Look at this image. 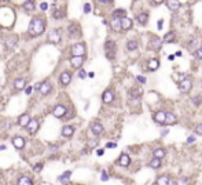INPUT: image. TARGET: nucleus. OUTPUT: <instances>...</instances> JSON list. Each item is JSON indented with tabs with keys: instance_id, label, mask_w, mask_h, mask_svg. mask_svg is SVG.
Returning <instances> with one entry per match:
<instances>
[{
	"instance_id": "nucleus-1",
	"label": "nucleus",
	"mask_w": 202,
	"mask_h": 185,
	"mask_svg": "<svg viewBox=\"0 0 202 185\" xmlns=\"http://www.w3.org/2000/svg\"><path fill=\"white\" fill-rule=\"evenodd\" d=\"M46 29V24L43 21L42 18H33L29 24V33H30L32 36H39V35H42L43 32Z\"/></svg>"
},
{
	"instance_id": "nucleus-2",
	"label": "nucleus",
	"mask_w": 202,
	"mask_h": 185,
	"mask_svg": "<svg viewBox=\"0 0 202 185\" xmlns=\"http://www.w3.org/2000/svg\"><path fill=\"white\" fill-rule=\"evenodd\" d=\"M104 50H106V55L109 59H114L116 57V43L113 40H107L104 44Z\"/></svg>"
},
{
	"instance_id": "nucleus-3",
	"label": "nucleus",
	"mask_w": 202,
	"mask_h": 185,
	"mask_svg": "<svg viewBox=\"0 0 202 185\" xmlns=\"http://www.w3.org/2000/svg\"><path fill=\"white\" fill-rule=\"evenodd\" d=\"M192 87V82L188 77H184L183 80H180V83H179V90L181 93H188V91L191 90Z\"/></svg>"
},
{
	"instance_id": "nucleus-4",
	"label": "nucleus",
	"mask_w": 202,
	"mask_h": 185,
	"mask_svg": "<svg viewBox=\"0 0 202 185\" xmlns=\"http://www.w3.org/2000/svg\"><path fill=\"white\" fill-rule=\"evenodd\" d=\"M47 40L50 43H54V44H57V43L61 42V32L57 31V29H54L48 33V36H47Z\"/></svg>"
},
{
	"instance_id": "nucleus-5",
	"label": "nucleus",
	"mask_w": 202,
	"mask_h": 185,
	"mask_svg": "<svg viewBox=\"0 0 202 185\" xmlns=\"http://www.w3.org/2000/svg\"><path fill=\"white\" fill-rule=\"evenodd\" d=\"M161 46H162V42H161L160 37H151L150 42H149V48H151V50H154V51H157V50H160Z\"/></svg>"
},
{
	"instance_id": "nucleus-6",
	"label": "nucleus",
	"mask_w": 202,
	"mask_h": 185,
	"mask_svg": "<svg viewBox=\"0 0 202 185\" xmlns=\"http://www.w3.org/2000/svg\"><path fill=\"white\" fill-rule=\"evenodd\" d=\"M84 62V57L83 55H73L72 59H70V64H72L73 68H81V65Z\"/></svg>"
},
{
	"instance_id": "nucleus-7",
	"label": "nucleus",
	"mask_w": 202,
	"mask_h": 185,
	"mask_svg": "<svg viewBox=\"0 0 202 185\" xmlns=\"http://www.w3.org/2000/svg\"><path fill=\"white\" fill-rule=\"evenodd\" d=\"M52 90V86L50 82H43L42 84L39 86V91L42 93L43 95H47V94H50Z\"/></svg>"
},
{
	"instance_id": "nucleus-8",
	"label": "nucleus",
	"mask_w": 202,
	"mask_h": 185,
	"mask_svg": "<svg viewBox=\"0 0 202 185\" xmlns=\"http://www.w3.org/2000/svg\"><path fill=\"white\" fill-rule=\"evenodd\" d=\"M72 54L73 55H84L85 54V47L81 43H77L72 47Z\"/></svg>"
},
{
	"instance_id": "nucleus-9",
	"label": "nucleus",
	"mask_w": 202,
	"mask_h": 185,
	"mask_svg": "<svg viewBox=\"0 0 202 185\" xmlns=\"http://www.w3.org/2000/svg\"><path fill=\"white\" fill-rule=\"evenodd\" d=\"M66 108L63 105H57L55 108H54V111H52V113H54V116L57 117H63L65 115H66Z\"/></svg>"
},
{
	"instance_id": "nucleus-10",
	"label": "nucleus",
	"mask_w": 202,
	"mask_h": 185,
	"mask_svg": "<svg viewBox=\"0 0 202 185\" xmlns=\"http://www.w3.org/2000/svg\"><path fill=\"white\" fill-rule=\"evenodd\" d=\"M132 20L128 18V17H122L121 18V29H124V31H129L131 28H132Z\"/></svg>"
},
{
	"instance_id": "nucleus-11",
	"label": "nucleus",
	"mask_w": 202,
	"mask_h": 185,
	"mask_svg": "<svg viewBox=\"0 0 202 185\" xmlns=\"http://www.w3.org/2000/svg\"><path fill=\"white\" fill-rule=\"evenodd\" d=\"M177 122V117L175 113H172V112H166L165 113V123L164 124H175V123Z\"/></svg>"
},
{
	"instance_id": "nucleus-12",
	"label": "nucleus",
	"mask_w": 202,
	"mask_h": 185,
	"mask_svg": "<svg viewBox=\"0 0 202 185\" xmlns=\"http://www.w3.org/2000/svg\"><path fill=\"white\" fill-rule=\"evenodd\" d=\"M12 145H14L17 149H22L25 147V140L22 137H19V135H17V137L12 138Z\"/></svg>"
},
{
	"instance_id": "nucleus-13",
	"label": "nucleus",
	"mask_w": 202,
	"mask_h": 185,
	"mask_svg": "<svg viewBox=\"0 0 202 185\" xmlns=\"http://www.w3.org/2000/svg\"><path fill=\"white\" fill-rule=\"evenodd\" d=\"M110 27L113 29L114 32H120L121 31V18H117V17H114L111 22H110Z\"/></svg>"
},
{
	"instance_id": "nucleus-14",
	"label": "nucleus",
	"mask_w": 202,
	"mask_h": 185,
	"mask_svg": "<svg viewBox=\"0 0 202 185\" xmlns=\"http://www.w3.org/2000/svg\"><path fill=\"white\" fill-rule=\"evenodd\" d=\"M91 130H92V133L95 134V135H100L102 133H103V126L100 124V123L95 122L91 124Z\"/></svg>"
},
{
	"instance_id": "nucleus-15",
	"label": "nucleus",
	"mask_w": 202,
	"mask_h": 185,
	"mask_svg": "<svg viewBox=\"0 0 202 185\" xmlns=\"http://www.w3.org/2000/svg\"><path fill=\"white\" fill-rule=\"evenodd\" d=\"M26 127H28V130H29L30 134H35L39 130V122L37 120H29V123L26 124Z\"/></svg>"
},
{
	"instance_id": "nucleus-16",
	"label": "nucleus",
	"mask_w": 202,
	"mask_h": 185,
	"mask_svg": "<svg viewBox=\"0 0 202 185\" xmlns=\"http://www.w3.org/2000/svg\"><path fill=\"white\" fill-rule=\"evenodd\" d=\"M102 100H103L104 104H110L111 101L114 100V94L111 90H106L103 93V95H102Z\"/></svg>"
},
{
	"instance_id": "nucleus-17",
	"label": "nucleus",
	"mask_w": 202,
	"mask_h": 185,
	"mask_svg": "<svg viewBox=\"0 0 202 185\" xmlns=\"http://www.w3.org/2000/svg\"><path fill=\"white\" fill-rule=\"evenodd\" d=\"M165 113H166L165 111H158L156 115H154V120H156L158 124H164V123H165Z\"/></svg>"
},
{
	"instance_id": "nucleus-18",
	"label": "nucleus",
	"mask_w": 202,
	"mask_h": 185,
	"mask_svg": "<svg viewBox=\"0 0 202 185\" xmlns=\"http://www.w3.org/2000/svg\"><path fill=\"white\" fill-rule=\"evenodd\" d=\"M129 163H131V158L128 156V155H121L120 156V159H118V164L120 166H122V167H128L129 166Z\"/></svg>"
},
{
	"instance_id": "nucleus-19",
	"label": "nucleus",
	"mask_w": 202,
	"mask_h": 185,
	"mask_svg": "<svg viewBox=\"0 0 202 185\" xmlns=\"http://www.w3.org/2000/svg\"><path fill=\"white\" fill-rule=\"evenodd\" d=\"M59 79H61V83H62L63 86H67L70 83V80H72V73H70V72H63Z\"/></svg>"
},
{
	"instance_id": "nucleus-20",
	"label": "nucleus",
	"mask_w": 202,
	"mask_h": 185,
	"mask_svg": "<svg viewBox=\"0 0 202 185\" xmlns=\"http://www.w3.org/2000/svg\"><path fill=\"white\" fill-rule=\"evenodd\" d=\"M26 86V80L24 77H18V79L14 82V87H15V90H24Z\"/></svg>"
},
{
	"instance_id": "nucleus-21",
	"label": "nucleus",
	"mask_w": 202,
	"mask_h": 185,
	"mask_svg": "<svg viewBox=\"0 0 202 185\" xmlns=\"http://www.w3.org/2000/svg\"><path fill=\"white\" fill-rule=\"evenodd\" d=\"M168 7H169V10H172V11H177L180 8V1H179V0H169V1H168Z\"/></svg>"
},
{
	"instance_id": "nucleus-22",
	"label": "nucleus",
	"mask_w": 202,
	"mask_h": 185,
	"mask_svg": "<svg viewBox=\"0 0 202 185\" xmlns=\"http://www.w3.org/2000/svg\"><path fill=\"white\" fill-rule=\"evenodd\" d=\"M149 166H150L151 169H154V170L160 169V167H161V159H160V158H156V156H154V158L150 160Z\"/></svg>"
},
{
	"instance_id": "nucleus-23",
	"label": "nucleus",
	"mask_w": 202,
	"mask_h": 185,
	"mask_svg": "<svg viewBox=\"0 0 202 185\" xmlns=\"http://www.w3.org/2000/svg\"><path fill=\"white\" fill-rule=\"evenodd\" d=\"M136 20L139 21V24L146 25V24H147V20H149V14H147V13H140V14H138Z\"/></svg>"
},
{
	"instance_id": "nucleus-24",
	"label": "nucleus",
	"mask_w": 202,
	"mask_h": 185,
	"mask_svg": "<svg viewBox=\"0 0 202 185\" xmlns=\"http://www.w3.org/2000/svg\"><path fill=\"white\" fill-rule=\"evenodd\" d=\"M175 39H176V32L172 31V32H168L165 36H164V42L165 43H172Z\"/></svg>"
},
{
	"instance_id": "nucleus-25",
	"label": "nucleus",
	"mask_w": 202,
	"mask_h": 185,
	"mask_svg": "<svg viewBox=\"0 0 202 185\" xmlns=\"http://www.w3.org/2000/svg\"><path fill=\"white\" fill-rule=\"evenodd\" d=\"M158 68H160V61L157 58H151L149 61V69L150 71H157Z\"/></svg>"
},
{
	"instance_id": "nucleus-26",
	"label": "nucleus",
	"mask_w": 202,
	"mask_h": 185,
	"mask_svg": "<svg viewBox=\"0 0 202 185\" xmlns=\"http://www.w3.org/2000/svg\"><path fill=\"white\" fill-rule=\"evenodd\" d=\"M29 120H30L29 115H28V113H24V115H21V116H19V120H18V123H19V126L26 127V124L29 123Z\"/></svg>"
},
{
	"instance_id": "nucleus-27",
	"label": "nucleus",
	"mask_w": 202,
	"mask_h": 185,
	"mask_svg": "<svg viewBox=\"0 0 202 185\" xmlns=\"http://www.w3.org/2000/svg\"><path fill=\"white\" fill-rule=\"evenodd\" d=\"M73 133H74V128L72 126H65L62 128V135L63 137H72Z\"/></svg>"
},
{
	"instance_id": "nucleus-28",
	"label": "nucleus",
	"mask_w": 202,
	"mask_h": 185,
	"mask_svg": "<svg viewBox=\"0 0 202 185\" xmlns=\"http://www.w3.org/2000/svg\"><path fill=\"white\" fill-rule=\"evenodd\" d=\"M138 46H139V43L136 42V40H128L127 42V50L128 51H135L138 48Z\"/></svg>"
},
{
	"instance_id": "nucleus-29",
	"label": "nucleus",
	"mask_w": 202,
	"mask_h": 185,
	"mask_svg": "<svg viewBox=\"0 0 202 185\" xmlns=\"http://www.w3.org/2000/svg\"><path fill=\"white\" fill-rule=\"evenodd\" d=\"M129 95H131V98H134V100H138L140 95H142V90L140 89H131V91H129Z\"/></svg>"
},
{
	"instance_id": "nucleus-30",
	"label": "nucleus",
	"mask_w": 202,
	"mask_h": 185,
	"mask_svg": "<svg viewBox=\"0 0 202 185\" xmlns=\"http://www.w3.org/2000/svg\"><path fill=\"white\" fill-rule=\"evenodd\" d=\"M69 32H70L72 37H77V36H80V29H78L77 25H70V27H69Z\"/></svg>"
},
{
	"instance_id": "nucleus-31",
	"label": "nucleus",
	"mask_w": 202,
	"mask_h": 185,
	"mask_svg": "<svg viewBox=\"0 0 202 185\" xmlns=\"http://www.w3.org/2000/svg\"><path fill=\"white\" fill-rule=\"evenodd\" d=\"M70 175H72V173H70V171H65L62 175H59L58 181H59V182H62V184H65V182H67V181L70 180Z\"/></svg>"
},
{
	"instance_id": "nucleus-32",
	"label": "nucleus",
	"mask_w": 202,
	"mask_h": 185,
	"mask_svg": "<svg viewBox=\"0 0 202 185\" xmlns=\"http://www.w3.org/2000/svg\"><path fill=\"white\" fill-rule=\"evenodd\" d=\"M24 8H25L26 11H33L35 10V1L33 0H26L25 3H24Z\"/></svg>"
},
{
	"instance_id": "nucleus-33",
	"label": "nucleus",
	"mask_w": 202,
	"mask_h": 185,
	"mask_svg": "<svg viewBox=\"0 0 202 185\" xmlns=\"http://www.w3.org/2000/svg\"><path fill=\"white\" fill-rule=\"evenodd\" d=\"M18 42V37L17 36H12V37H7L6 39V44H7V47H14Z\"/></svg>"
},
{
	"instance_id": "nucleus-34",
	"label": "nucleus",
	"mask_w": 202,
	"mask_h": 185,
	"mask_svg": "<svg viewBox=\"0 0 202 185\" xmlns=\"http://www.w3.org/2000/svg\"><path fill=\"white\" fill-rule=\"evenodd\" d=\"M169 182V177L168 175H161V177H158V180L156 181L157 185H166Z\"/></svg>"
},
{
	"instance_id": "nucleus-35",
	"label": "nucleus",
	"mask_w": 202,
	"mask_h": 185,
	"mask_svg": "<svg viewBox=\"0 0 202 185\" xmlns=\"http://www.w3.org/2000/svg\"><path fill=\"white\" fill-rule=\"evenodd\" d=\"M153 156H156V158L162 159L164 156H165V149H162V148H157V149H154V152H153Z\"/></svg>"
},
{
	"instance_id": "nucleus-36",
	"label": "nucleus",
	"mask_w": 202,
	"mask_h": 185,
	"mask_svg": "<svg viewBox=\"0 0 202 185\" xmlns=\"http://www.w3.org/2000/svg\"><path fill=\"white\" fill-rule=\"evenodd\" d=\"M32 184H33V181L29 177H21L18 180V185H32Z\"/></svg>"
},
{
	"instance_id": "nucleus-37",
	"label": "nucleus",
	"mask_w": 202,
	"mask_h": 185,
	"mask_svg": "<svg viewBox=\"0 0 202 185\" xmlns=\"http://www.w3.org/2000/svg\"><path fill=\"white\" fill-rule=\"evenodd\" d=\"M114 17H117V18H122V17H125V10H122V8H118V10H116L113 13Z\"/></svg>"
},
{
	"instance_id": "nucleus-38",
	"label": "nucleus",
	"mask_w": 202,
	"mask_h": 185,
	"mask_svg": "<svg viewBox=\"0 0 202 185\" xmlns=\"http://www.w3.org/2000/svg\"><path fill=\"white\" fill-rule=\"evenodd\" d=\"M54 18L55 20H62V18H65V13H63V10H58L54 13Z\"/></svg>"
},
{
	"instance_id": "nucleus-39",
	"label": "nucleus",
	"mask_w": 202,
	"mask_h": 185,
	"mask_svg": "<svg viewBox=\"0 0 202 185\" xmlns=\"http://www.w3.org/2000/svg\"><path fill=\"white\" fill-rule=\"evenodd\" d=\"M194 57L197 59H202V47H199L198 50H195V53H194Z\"/></svg>"
},
{
	"instance_id": "nucleus-40",
	"label": "nucleus",
	"mask_w": 202,
	"mask_h": 185,
	"mask_svg": "<svg viewBox=\"0 0 202 185\" xmlns=\"http://www.w3.org/2000/svg\"><path fill=\"white\" fill-rule=\"evenodd\" d=\"M195 134H198V135H202V123H199V124H197V126H195Z\"/></svg>"
},
{
	"instance_id": "nucleus-41",
	"label": "nucleus",
	"mask_w": 202,
	"mask_h": 185,
	"mask_svg": "<svg viewBox=\"0 0 202 185\" xmlns=\"http://www.w3.org/2000/svg\"><path fill=\"white\" fill-rule=\"evenodd\" d=\"M191 101H192V104H195V105H201L202 98H201V97H194Z\"/></svg>"
},
{
	"instance_id": "nucleus-42",
	"label": "nucleus",
	"mask_w": 202,
	"mask_h": 185,
	"mask_svg": "<svg viewBox=\"0 0 202 185\" xmlns=\"http://www.w3.org/2000/svg\"><path fill=\"white\" fill-rule=\"evenodd\" d=\"M84 13H85V14H89V13H91V4H89V3H85V4H84Z\"/></svg>"
},
{
	"instance_id": "nucleus-43",
	"label": "nucleus",
	"mask_w": 202,
	"mask_h": 185,
	"mask_svg": "<svg viewBox=\"0 0 202 185\" xmlns=\"http://www.w3.org/2000/svg\"><path fill=\"white\" fill-rule=\"evenodd\" d=\"M33 169H35V171H37V173H39V171H42V169H43V164H42V163H37L36 166L33 167Z\"/></svg>"
},
{
	"instance_id": "nucleus-44",
	"label": "nucleus",
	"mask_w": 202,
	"mask_h": 185,
	"mask_svg": "<svg viewBox=\"0 0 202 185\" xmlns=\"http://www.w3.org/2000/svg\"><path fill=\"white\" fill-rule=\"evenodd\" d=\"M78 76H80V79H85V76H87V73H85V71H83V69H80V72H78Z\"/></svg>"
},
{
	"instance_id": "nucleus-45",
	"label": "nucleus",
	"mask_w": 202,
	"mask_h": 185,
	"mask_svg": "<svg viewBox=\"0 0 202 185\" xmlns=\"http://www.w3.org/2000/svg\"><path fill=\"white\" fill-rule=\"evenodd\" d=\"M136 80H138V82H140V83H143V84L146 83V77H145V76H138V77H136Z\"/></svg>"
},
{
	"instance_id": "nucleus-46",
	"label": "nucleus",
	"mask_w": 202,
	"mask_h": 185,
	"mask_svg": "<svg viewBox=\"0 0 202 185\" xmlns=\"http://www.w3.org/2000/svg\"><path fill=\"white\" fill-rule=\"evenodd\" d=\"M107 180H109L107 173H106V171H102V181H107Z\"/></svg>"
},
{
	"instance_id": "nucleus-47",
	"label": "nucleus",
	"mask_w": 202,
	"mask_h": 185,
	"mask_svg": "<svg viewBox=\"0 0 202 185\" xmlns=\"http://www.w3.org/2000/svg\"><path fill=\"white\" fill-rule=\"evenodd\" d=\"M116 147H117V145H116L114 142H107L106 144V148H116Z\"/></svg>"
},
{
	"instance_id": "nucleus-48",
	"label": "nucleus",
	"mask_w": 202,
	"mask_h": 185,
	"mask_svg": "<svg viewBox=\"0 0 202 185\" xmlns=\"http://www.w3.org/2000/svg\"><path fill=\"white\" fill-rule=\"evenodd\" d=\"M32 90H33V89H32L30 86H28V87H25V93H26V94H28V95H29V94H30V93H32Z\"/></svg>"
},
{
	"instance_id": "nucleus-49",
	"label": "nucleus",
	"mask_w": 202,
	"mask_h": 185,
	"mask_svg": "<svg viewBox=\"0 0 202 185\" xmlns=\"http://www.w3.org/2000/svg\"><path fill=\"white\" fill-rule=\"evenodd\" d=\"M96 144H98V141L96 140H92V141H89V147H96Z\"/></svg>"
},
{
	"instance_id": "nucleus-50",
	"label": "nucleus",
	"mask_w": 202,
	"mask_h": 185,
	"mask_svg": "<svg viewBox=\"0 0 202 185\" xmlns=\"http://www.w3.org/2000/svg\"><path fill=\"white\" fill-rule=\"evenodd\" d=\"M157 24H158V25H157V28H158V29H162V24H164V21H162V20H160V21L157 22Z\"/></svg>"
},
{
	"instance_id": "nucleus-51",
	"label": "nucleus",
	"mask_w": 202,
	"mask_h": 185,
	"mask_svg": "<svg viewBox=\"0 0 202 185\" xmlns=\"http://www.w3.org/2000/svg\"><path fill=\"white\" fill-rule=\"evenodd\" d=\"M40 7H42V10H47V8H48V4H47V3H42Z\"/></svg>"
},
{
	"instance_id": "nucleus-52",
	"label": "nucleus",
	"mask_w": 202,
	"mask_h": 185,
	"mask_svg": "<svg viewBox=\"0 0 202 185\" xmlns=\"http://www.w3.org/2000/svg\"><path fill=\"white\" fill-rule=\"evenodd\" d=\"M96 154H98L99 156H102V155H103V149H98V151H96Z\"/></svg>"
},
{
	"instance_id": "nucleus-53",
	"label": "nucleus",
	"mask_w": 202,
	"mask_h": 185,
	"mask_svg": "<svg viewBox=\"0 0 202 185\" xmlns=\"http://www.w3.org/2000/svg\"><path fill=\"white\" fill-rule=\"evenodd\" d=\"M168 59H169V61H173V59H175V55H173V54H171V55L168 57Z\"/></svg>"
},
{
	"instance_id": "nucleus-54",
	"label": "nucleus",
	"mask_w": 202,
	"mask_h": 185,
	"mask_svg": "<svg viewBox=\"0 0 202 185\" xmlns=\"http://www.w3.org/2000/svg\"><path fill=\"white\" fill-rule=\"evenodd\" d=\"M166 135H168V130H164L162 131V137H166Z\"/></svg>"
},
{
	"instance_id": "nucleus-55",
	"label": "nucleus",
	"mask_w": 202,
	"mask_h": 185,
	"mask_svg": "<svg viewBox=\"0 0 202 185\" xmlns=\"http://www.w3.org/2000/svg\"><path fill=\"white\" fill-rule=\"evenodd\" d=\"M99 1H100V3H104V4H106V3H110L111 0H99Z\"/></svg>"
},
{
	"instance_id": "nucleus-56",
	"label": "nucleus",
	"mask_w": 202,
	"mask_h": 185,
	"mask_svg": "<svg viewBox=\"0 0 202 185\" xmlns=\"http://www.w3.org/2000/svg\"><path fill=\"white\" fill-rule=\"evenodd\" d=\"M153 1H154V3H156V4H160V3H162V1H164V0H153Z\"/></svg>"
},
{
	"instance_id": "nucleus-57",
	"label": "nucleus",
	"mask_w": 202,
	"mask_h": 185,
	"mask_svg": "<svg viewBox=\"0 0 202 185\" xmlns=\"http://www.w3.org/2000/svg\"><path fill=\"white\" fill-rule=\"evenodd\" d=\"M187 141H188V142H192V141H194V137H188V140H187Z\"/></svg>"
},
{
	"instance_id": "nucleus-58",
	"label": "nucleus",
	"mask_w": 202,
	"mask_h": 185,
	"mask_svg": "<svg viewBox=\"0 0 202 185\" xmlns=\"http://www.w3.org/2000/svg\"><path fill=\"white\" fill-rule=\"evenodd\" d=\"M3 149H6V147H4V145H1V147H0V151H3Z\"/></svg>"
}]
</instances>
